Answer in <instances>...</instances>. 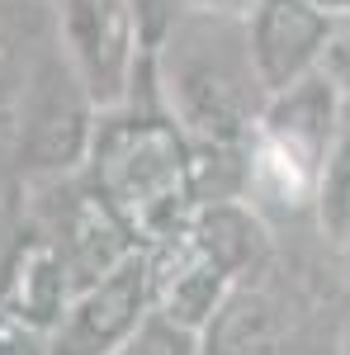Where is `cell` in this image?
Returning <instances> with one entry per match:
<instances>
[{
    "label": "cell",
    "instance_id": "9",
    "mask_svg": "<svg viewBox=\"0 0 350 355\" xmlns=\"http://www.w3.org/2000/svg\"><path fill=\"white\" fill-rule=\"evenodd\" d=\"M90 95H85L81 76L71 71V62H67V71H53V81L43 90V105L33 114V123H28V162L43 166V171H67V166H76L90 152Z\"/></svg>",
    "mask_w": 350,
    "mask_h": 355
},
{
    "label": "cell",
    "instance_id": "8",
    "mask_svg": "<svg viewBox=\"0 0 350 355\" xmlns=\"http://www.w3.org/2000/svg\"><path fill=\"white\" fill-rule=\"evenodd\" d=\"M57 251L71 270V289H81L90 279L109 275L114 266H123L133 251H142V242L133 237V227L119 218V209L109 204L100 190H85L67 204L62 214V237Z\"/></svg>",
    "mask_w": 350,
    "mask_h": 355
},
{
    "label": "cell",
    "instance_id": "5",
    "mask_svg": "<svg viewBox=\"0 0 350 355\" xmlns=\"http://www.w3.org/2000/svg\"><path fill=\"white\" fill-rule=\"evenodd\" d=\"M152 313L147 299V246L133 251L109 275L71 289L57 327L48 331L53 355H109L137 331V322Z\"/></svg>",
    "mask_w": 350,
    "mask_h": 355
},
{
    "label": "cell",
    "instance_id": "3",
    "mask_svg": "<svg viewBox=\"0 0 350 355\" xmlns=\"http://www.w3.org/2000/svg\"><path fill=\"white\" fill-rule=\"evenodd\" d=\"M336 119H341V95L322 81V71H308L289 90L270 95L251 137H246L251 142L246 185L274 199L279 209L317 204Z\"/></svg>",
    "mask_w": 350,
    "mask_h": 355
},
{
    "label": "cell",
    "instance_id": "7",
    "mask_svg": "<svg viewBox=\"0 0 350 355\" xmlns=\"http://www.w3.org/2000/svg\"><path fill=\"white\" fill-rule=\"evenodd\" d=\"M331 15L313 0H251L246 5V48L265 95H279L308 71H317Z\"/></svg>",
    "mask_w": 350,
    "mask_h": 355
},
{
    "label": "cell",
    "instance_id": "6",
    "mask_svg": "<svg viewBox=\"0 0 350 355\" xmlns=\"http://www.w3.org/2000/svg\"><path fill=\"white\" fill-rule=\"evenodd\" d=\"M237 284V275L218 261L209 242L194 227H175L166 242L147 246V299L152 313H161L180 327L199 331L213 308L227 299V289Z\"/></svg>",
    "mask_w": 350,
    "mask_h": 355
},
{
    "label": "cell",
    "instance_id": "12",
    "mask_svg": "<svg viewBox=\"0 0 350 355\" xmlns=\"http://www.w3.org/2000/svg\"><path fill=\"white\" fill-rule=\"evenodd\" d=\"M109 355H199V331L180 327L161 313H147L133 336L123 346H114Z\"/></svg>",
    "mask_w": 350,
    "mask_h": 355
},
{
    "label": "cell",
    "instance_id": "13",
    "mask_svg": "<svg viewBox=\"0 0 350 355\" xmlns=\"http://www.w3.org/2000/svg\"><path fill=\"white\" fill-rule=\"evenodd\" d=\"M317 71L322 81L350 100V15H331V28H326V48L317 57Z\"/></svg>",
    "mask_w": 350,
    "mask_h": 355
},
{
    "label": "cell",
    "instance_id": "4",
    "mask_svg": "<svg viewBox=\"0 0 350 355\" xmlns=\"http://www.w3.org/2000/svg\"><path fill=\"white\" fill-rule=\"evenodd\" d=\"M57 5H62V48L90 105L95 110L123 105L137 67L133 0H57Z\"/></svg>",
    "mask_w": 350,
    "mask_h": 355
},
{
    "label": "cell",
    "instance_id": "16",
    "mask_svg": "<svg viewBox=\"0 0 350 355\" xmlns=\"http://www.w3.org/2000/svg\"><path fill=\"white\" fill-rule=\"evenodd\" d=\"M199 5H213V10H237L242 0H199ZM246 5H251V0H246Z\"/></svg>",
    "mask_w": 350,
    "mask_h": 355
},
{
    "label": "cell",
    "instance_id": "2",
    "mask_svg": "<svg viewBox=\"0 0 350 355\" xmlns=\"http://www.w3.org/2000/svg\"><path fill=\"white\" fill-rule=\"evenodd\" d=\"M95 190L119 209L142 246L166 242L199 209L189 137L175 119H114L90 137Z\"/></svg>",
    "mask_w": 350,
    "mask_h": 355
},
{
    "label": "cell",
    "instance_id": "11",
    "mask_svg": "<svg viewBox=\"0 0 350 355\" xmlns=\"http://www.w3.org/2000/svg\"><path fill=\"white\" fill-rule=\"evenodd\" d=\"M274 336V308L261 289L232 284L213 318L199 327V355H261Z\"/></svg>",
    "mask_w": 350,
    "mask_h": 355
},
{
    "label": "cell",
    "instance_id": "1",
    "mask_svg": "<svg viewBox=\"0 0 350 355\" xmlns=\"http://www.w3.org/2000/svg\"><path fill=\"white\" fill-rule=\"evenodd\" d=\"M161 90L189 142L242 147L270 100L246 48V19L213 5L175 19L161 43Z\"/></svg>",
    "mask_w": 350,
    "mask_h": 355
},
{
    "label": "cell",
    "instance_id": "14",
    "mask_svg": "<svg viewBox=\"0 0 350 355\" xmlns=\"http://www.w3.org/2000/svg\"><path fill=\"white\" fill-rule=\"evenodd\" d=\"M0 355H53L48 351V331L28 327L15 313L0 308Z\"/></svg>",
    "mask_w": 350,
    "mask_h": 355
},
{
    "label": "cell",
    "instance_id": "15",
    "mask_svg": "<svg viewBox=\"0 0 350 355\" xmlns=\"http://www.w3.org/2000/svg\"><path fill=\"white\" fill-rule=\"evenodd\" d=\"M313 5H322L326 15H350V0H313Z\"/></svg>",
    "mask_w": 350,
    "mask_h": 355
},
{
    "label": "cell",
    "instance_id": "10",
    "mask_svg": "<svg viewBox=\"0 0 350 355\" xmlns=\"http://www.w3.org/2000/svg\"><path fill=\"white\" fill-rule=\"evenodd\" d=\"M67 299H71V270H67L57 242H43V237L24 242L15 251V261H10L0 308L15 313L28 327L53 331L57 318H62V308H67Z\"/></svg>",
    "mask_w": 350,
    "mask_h": 355
}]
</instances>
